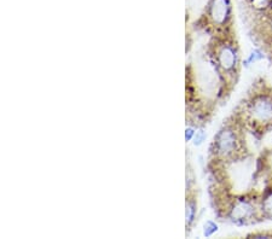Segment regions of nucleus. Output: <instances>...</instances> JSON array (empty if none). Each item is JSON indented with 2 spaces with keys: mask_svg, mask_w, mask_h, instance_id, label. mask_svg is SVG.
<instances>
[{
  "mask_svg": "<svg viewBox=\"0 0 272 239\" xmlns=\"http://www.w3.org/2000/svg\"><path fill=\"white\" fill-rule=\"evenodd\" d=\"M213 147L214 153L218 157L227 158V157L232 156L239 147V138H237L234 128L229 127V126L221 128L214 137Z\"/></svg>",
  "mask_w": 272,
  "mask_h": 239,
  "instance_id": "nucleus-1",
  "label": "nucleus"
},
{
  "mask_svg": "<svg viewBox=\"0 0 272 239\" xmlns=\"http://www.w3.org/2000/svg\"><path fill=\"white\" fill-rule=\"evenodd\" d=\"M248 114L256 124L272 122V96L259 94L248 103Z\"/></svg>",
  "mask_w": 272,
  "mask_h": 239,
  "instance_id": "nucleus-2",
  "label": "nucleus"
},
{
  "mask_svg": "<svg viewBox=\"0 0 272 239\" xmlns=\"http://www.w3.org/2000/svg\"><path fill=\"white\" fill-rule=\"evenodd\" d=\"M256 207L249 200H237L229 209V218L236 224H248L256 218Z\"/></svg>",
  "mask_w": 272,
  "mask_h": 239,
  "instance_id": "nucleus-3",
  "label": "nucleus"
},
{
  "mask_svg": "<svg viewBox=\"0 0 272 239\" xmlns=\"http://www.w3.org/2000/svg\"><path fill=\"white\" fill-rule=\"evenodd\" d=\"M215 59L221 70L227 71V73L232 71L239 64V52H237L236 46H234L232 44L221 45L218 49Z\"/></svg>",
  "mask_w": 272,
  "mask_h": 239,
  "instance_id": "nucleus-4",
  "label": "nucleus"
},
{
  "mask_svg": "<svg viewBox=\"0 0 272 239\" xmlns=\"http://www.w3.org/2000/svg\"><path fill=\"white\" fill-rule=\"evenodd\" d=\"M231 15L230 0H212L209 6V16L217 26H224L227 23Z\"/></svg>",
  "mask_w": 272,
  "mask_h": 239,
  "instance_id": "nucleus-5",
  "label": "nucleus"
},
{
  "mask_svg": "<svg viewBox=\"0 0 272 239\" xmlns=\"http://www.w3.org/2000/svg\"><path fill=\"white\" fill-rule=\"evenodd\" d=\"M261 213L265 218L272 220V190L265 194L261 202Z\"/></svg>",
  "mask_w": 272,
  "mask_h": 239,
  "instance_id": "nucleus-6",
  "label": "nucleus"
},
{
  "mask_svg": "<svg viewBox=\"0 0 272 239\" xmlns=\"http://www.w3.org/2000/svg\"><path fill=\"white\" fill-rule=\"evenodd\" d=\"M196 215V202L195 200H189L186 202V225L190 226L192 224Z\"/></svg>",
  "mask_w": 272,
  "mask_h": 239,
  "instance_id": "nucleus-7",
  "label": "nucleus"
},
{
  "mask_svg": "<svg viewBox=\"0 0 272 239\" xmlns=\"http://www.w3.org/2000/svg\"><path fill=\"white\" fill-rule=\"evenodd\" d=\"M218 231L217 224H214L213 221H207L205 224V229H203V234L205 237H211L212 234L215 233Z\"/></svg>",
  "mask_w": 272,
  "mask_h": 239,
  "instance_id": "nucleus-8",
  "label": "nucleus"
},
{
  "mask_svg": "<svg viewBox=\"0 0 272 239\" xmlns=\"http://www.w3.org/2000/svg\"><path fill=\"white\" fill-rule=\"evenodd\" d=\"M262 58H264V55H262V53L259 51V50H254V51H253L251 55H249L248 59L246 61V65L252 64V63H254L256 61H260V59H262Z\"/></svg>",
  "mask_w": 272,
  "mask_h": 239,
  "instance_id": "nucleus-9",
  "label": "nucleus"
},
{
  "mask_svg": "<svg viewBox=\"0 0 272 239\" xmlns=\"http://www.w3.org/2000/svg\"><path fill=\"white\" fill-rule=\"evenodd\" d=\"M205 139H206V133L202 130H200L199 132H196V137L195 139H193V145L200 146L203 141H205Z\"/></svg>",
  "mask_w": 272,
  "mask_h": 239,
  "instance_id": "nucleus-10",
  "label": "nucleus"
},
{
  "mask_svg": "<svg viewBox=\"0 0 272 239\" xmlns=\"http://www.w3.org/2000/svg\"><path fill=\"white\" fill-rule=\"evenodd\" d=\"M193 134H195V132H193L192 128H186V131H185V139H186V141L191 140V138L193 137Z\"/></svg>",
  "mask_w": 272,
  "mask_h": 239,
  "instance_id": "nucleus-11",
  "label": "nucleus"
}]
</instances>
